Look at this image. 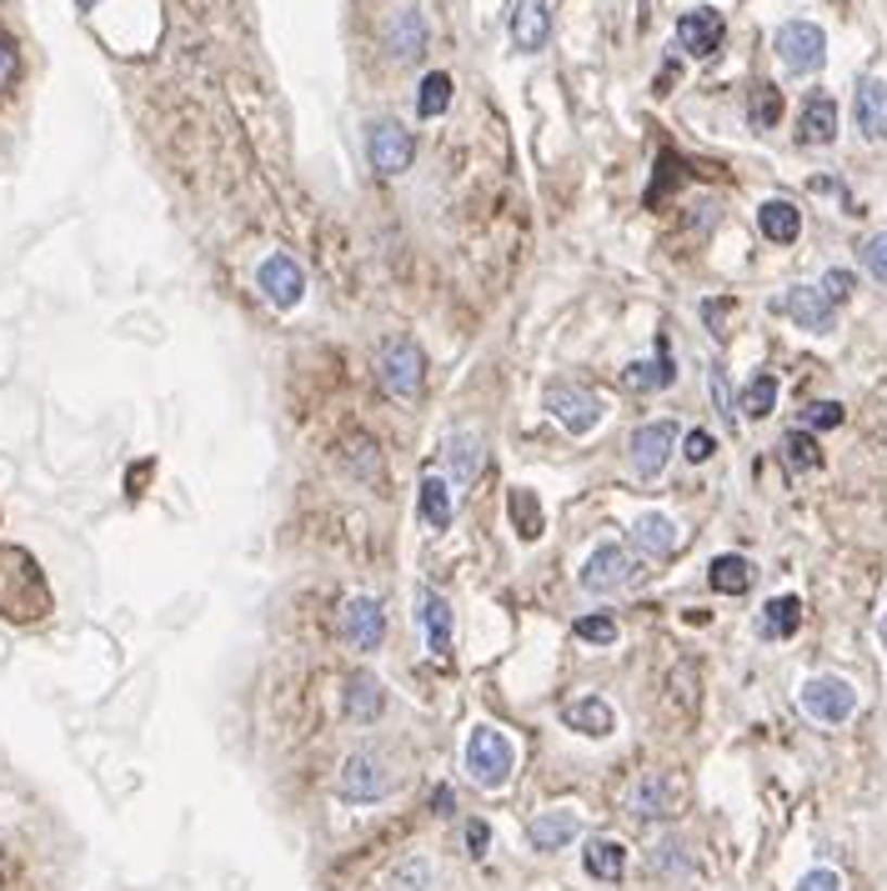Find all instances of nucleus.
<instances>
[{"label": "nucleus", "mask_w": 887, "mask_h": 891, "mask_svg": "<svg viewBox=\"0 0 887 891\" xmlns=\"http://www.w3.org/2000/svg\"><path fill=\"white\" fill-rule=\"evenodd\" d=\"M677 381V366H672V356H667V341L657 346L652 361H632L626 366V386L632 391H667Z\"/></svg>", "instance_id": "27"}, {"label": "nucleus", "mask_w": 887, "mask_h": 891, "mask_svg": "<svg viewBox=\"0 0 887 891\" xmlns=\"http://www.w3.org/2000/svg\"><path fill=\"white\" fill-rule=\"evenodd\" d=\"M366 161H371V170H381V176H402V170L417 161L411 130H406L402 120H371V126H366Z\"/></svg>", "instance_id": "8"}, {"label": "nucleus", "mask_w": 887, "mask_h": 891, "mask_svg": "<svg viewBox=\"0 0 887 891\" xmlns=\"http://www.w3.org/2000/svg\"><path fill=\"white\" fill-rule=\"evenodd\" d=\"M772 406H777V376H752L743 386V400H737V411L747 416V421H762V416H772Z\"/></svg>", "instance_id": "30"}, {"label": "nucleus", "mask_w": 887, "mask_h": 891, "mask_svg": "<svg viewBox=\"0 0 887 891\" xmlns=\"http://www.w3.org/2000/svg\"><path fill=\"white\" fill-rule=\"evenodd\" d=\"M431 862L427 856H402V862L387 871V891H427L431 887Z\"/></svg>", "instance_id": "33"}, {"label": "nucleus", "mask_w": 887, "mask_h": 891, "mask_svg": "<svg viewBox=\"0 0 887 891\" xmlns=\"http://www.w3.org/2000/svg\"><path fill=\"white\" fill-rule=\"evenodd\" d=\"M552 36V11L547 0H517V11H511V40H517V51H542Z\"/></svg>", "instance_id": "19"}, {"label": "nucleus", "mask_w": 887, "mask_h": 891, "mask_svg": "<svg viewBox=\"0 0 887 891\" xmlns=\"http://www.w3.org/2000/svg\"><path fill=\"white\" fill-rule=\"evenodd\" d=\"M783 461L793 466V471H818L822 451H818V441H812V431H787L783 436Z\"/></svg>", "instance_id": "35"}, {"label": "nucleus", "mask_w": 887, "mask_h": 891, "mask_svg": "<svg viewBox=\"0 0 887 891\" xmlns=\"http://www.w3.org/2000/svg\"><path fill=\"white\" fill-rule=\"evenodd\" d=\"M858 256H862V271L873 276L877 285H887V231L867 236V241H862V251H858Z\"/></svg>", "instance_id": "37"}, {"label": "nucleus", "mask_w": 887, "mask_h": 891, "mask_svg": "<svg viewBox=\"0 0 887 891\" xmlns=\"http://www.w3.org/2000/svg\"><path fill=\"white\" fill-rule=\"evenodd\" d=\"M883 641H887V621H883Z\"/></svg>", "instance_id": "48"}, {"label": "nucleus", "mask_w": 887, "mask_h": 891, "mask_svg": "<svg viewBox=\"0 0 887 891\" xmlns=\"http://www.w3.org/2000/svg\"><path fill=\"white\" fill-rule=\"evenodd\" d=\"M576 831H582V816L572 806H552L527 827V837H532V852H561L576 841Z\"/></svg>", "instance_id": "17"}, {"label": "nucleus", "mask_w": 887, "mask_h": 891, "mask_svg": "<svg viewBox=\"0 0 887 891\" xmlns=\"http://www.w3.org/2000/svg\"><path fill=\"white\" fill-rule=\"evenodd\" d=\"M707 391H712V406L722 411V421H727V427H737V396H732L727 371H722V366H712V371H707Z\"/></svg>", "instance_id": "38"}, {"label": "nucleus", "mask_w": 887, "mask_h": 891, "mask_svg": "<svg viewBox=\"0 0 887 891\" xmlns=\"http://www.w3.org/2000/svg\"><path fill=\"white\" fill-rule=\"evenodd\" d=\"M547 411L557 416V421H561L567 431H572V436H592V431L601 427L607 406H601L597 391H587V386H567V381H552V386H547Z\"/></svg>", "instance_id": "6"}, {"label": "nucleus", "mask_w": 887, "mask_h": 891, "mask_svg": "<svg viewBox=\"0 0 887 891\" xmlns=\"http://www.w3.org/2000/svg\"><path fill=\"white\" fill-rule=\"evenodd\" d=\"M446 105H452V76L446 71H431L427 80H421V96H417V116H442Z\"/></svg>", "instance_id": "34"}, {"label": "nucleus", "mask_w": 887, "mask_h": 891, "mask_svg": "<svg viewBox=\"0 0 887 891\" xmlns=\"http://www.w3.org/2000/svg\"><path fill=\"white\" fill-rule=\"evenodd\" d=\"M842 416L848 411H842L837 400H812L802 421H808V431H833V427H842Z\"/></svg>", "instance_id": "40"}, {"label": "nucleus", "mask_w": 887, "mask_h": 891, "mask_svg": "<svg viewBox=\"0 0 887 891\" xmlns=\"http://www.w3.org/2000/svg\"><path fill=\"white\" fill-rule=\"evenodd\" d=\"M777 310L793 316L802 331H818V336H827V331L837 326V306L822 296V285H793V291L777 301Z\"/></svg>", "instance_id": "13"}, {"label": "nucleus", "mask_w": 887, "mask_h": 891, "mask_svg": "<svg viewBox=\"0 0 887 891\" xmlns=\"http://www.w3.org/2000/svg\"><path fill=\"white\" fill-rule=\"evenodd\" d=\"M421 46H427V21H421V11H402L392 21V55H421Z\"/></svg>", "instance_id": "32"}, {"label": "nucleus", "mask_w": 887, "mask_h": 891, "mask_svg": "<svg viewBox=\"0 0 887 891\" xmlns=\"http://www.w3.org/2000/svg\"><path fill=\"white\" fill-rule=\"evenodd\" d=\"M682 542V531L672 517H662V511H642L637 521H632V546H637V556H672Z\"/></svg>", "instance_id": "18"}, {"label": "nucleus", "mask_w": 887, "mask_h": 891, "mask_svg": "<svg viewBox=\"0 0 887 891\" xmlns=\"http://www.w3.org/2000/svg\"><path fill=\"white\" fill-rule=\"evenodd\" d=\"M852 116H858V130L867 141H887V86L883 80H862L858 101H852Z\"/></svg>", "instance_id": "22"}, {"label": "nucleus", "mask_w": 887, "mask_h": 891, "mask_svg": "<svg viewBox=\"0 0 887 891\" xmlns=\"http://www.w3.org/2000/svg\"><path fill=\"white\" fill-rule=\"evenodd\" d=\"M341 636L356 646V651H377L387 641V607L377 596H352L346 611H341Z\"/></svg>", "instance_id": "12"}, {"label": "nucleus", "mask_w": 887, "mask_h": 891, "mask_svg": "<svg viewBox=\"0 0 887 891\" xmlns=\"http://www.w3.org/2000/svg\"><path fill=\"white\" fill-rule=\"evenodd\" d=\"M507 511H511V526H517L522 542H536V536H542V506H536V496L527 492V486H511Z\"/></svg>", "instance_id": "31"}, {"label": "nucleus", "mask_w": 887, "mask_h": 891, "mask_svg": "<svg viewBox=\"0 0 887 891\" xmlns=\"http://www.w3.org/2000/svg\"><path fill=\"white\" fill-rule=\"evenodd\" d=\"M642 576H647V561H642L632 546L622 542H601L597 551L582 561V591L592 596H617V591H632V586H642Z\"/></svg>", "instance_id": "1"}, {"label": "nucleus", "mask_w": 887, "mask_h": 891, "mask_svg": "<svg viewBox=\"0 0 887 891\" xmlns=\"http://www.w3.org/2000/svg\"><path fill=\"white\" fill-rule=\"evenodd\" d=\"M467 847H471V852H482V847H486V827H482V822H471V827H467Z\"/></svg>", "instance_id": "45"}, {"label": "nucleus", "mask_w": 887, "mask_h": 891, "mask_svg": "<svg viewBox=\"0 0 887 891\" xmlns=\"http://www.w3.org/2000/svg\"><path fill=\"white\" fill-rule=\"evenodd\" d=\"M561 726H567V731H582V737H592V741H601V737H612V731H617V711L607 707L601 697H576V701H567V707H561Z\"/></svg>", "instance_id": "16"}, {"label": "nucleus", "mask_w": 887, "mask_h": 891, "mask_svg": "<svg viewBox=\"0 0 887 891\" xmlns=\"http://www.w3.org/2000/svg\"><path fill=\"white\" fill-rule=\"evenodd\" d=\"M576 641L612 646V641H617V621H612V616H582V621H576Z\"/></svg>", "instance_id": "39"}, {"label": "nucleus", "mask_w": 887, "mask_h": 891, "mask_svg": "<svg viewBox=\"0 0 887 891\" xmlns=\"http://www.w3.org/2000/svg\"><path fill=\"white\" fill-rule=\"evenodd\" d=\"M682 801H687V781L677 772H647L632 787V816L652 822V816H677Z\"/></svg>", "instance_id": "9"}, {"label": "nucleus", "mask_w": 887, "mask_h": 891, "mask_svg": "<svg viewBox=\"0 0 887 891\" xmlns=\"http://www.w3.org/2000/svg\"><path fill=\"white\" fill-rule=\"evenodd\" d=\"M707 582H712V591H722V596H743L747 586H752V561L737 556V551L718 556V561L707 567Z\"/></svg>", "instance_id": "28"}, {"label": "nucleus", "mask_w": 887, "mask_h": 891, "mask_svg": "<svg viewBox=\"0 0 887 891\" xmlns=\"http://www.w3.org/2000/svg\"><path fill=\"white\" fill-rule=\"evenodd\" d=\"M436 816H452V787H436Z\"/></svg>", "instance_id": "46"}, {"label": "nucleus", "mask_w": 887, "mask_h": 891, "mask_svg": "<svg viewBox=\"0 0 887 891\" xmlns=\"http://www.w3.org/2000/svg\"><path fill=\"white\" fill-rule=\"evenodd\" d=\"M712 451H718V441H712V431H687V441H682V456H687L692 466H702Z\"/></svg>", "instance_id": "41"}, {"label": "nucleus", "mask_w": 887, "mask_h": 891, "mask_svg": "<svg viewBox=\"0 0 887 891\" xmlns=\"http://www.w3.org/2000/svg\"><path fill=\"white\" fill-rule=\"evenodd\" d=\"M793 891H842V877H837V871H827V866H812V871L797 881Z\"/></svg>", "instance_id": "43"}, {"label": "nucleus", "mask_w": 887, "mask_h": 891, "mask_svg": "<svg viewBox=\"0 0 887 891\" xmlns=\"http://www.w3.org/2000/svg\"><path fill=\"white\" fill-rule=\"evenodd\" d=\"M802 626V601L797 596H772L762 616H757V636L762 641H787V636Z\"/></svg>", "instance_id": "25"}, {"label": "nucleus", "mask_w": 887, "mask_h": 891, "mask_svg": "<svg viewBox=\"0 0 887 891\" xmlns=\"http://www.w3.org/2000/svg\"><path fill=\"white\" fill-rule=\"evenodd\" d=\"M346 716L352 722H362V726H371L387 711V686H381V676H371V672H356L352 682H346Z\"/></svg>", "instance_id": "21"}, {"label": "nucleus", "mask_w": 887, "mask_h": 891, "mask_svg": "<svg viewBox=\"0 0 887 891\" xmlns=\"http://www.w3.org/2000/svg\"><path fill=\"white\" fill-rule=\"evenodd\" d=\"M15 76H21V55H15V46L5 36H0V91H11Z\"/></svg>", "instance_id": "44"}, {"label": "nucleus", "mask_w": 887, "mask_h": 891, "mask_svg": "<svg viewBox=\"0 0 887 891\" xmlns=\"http://www.w3.org/2000/svg\"><path fill=\"white\" fill-rule=\"evenodd\" d=\"M852 285H858V276H852V271H827V276H822V296L837 306V301L852 296Z\"/></svg>", "instance_id": "42"}, {"label": "nucleus", "mask_w": 887, "mask_h": 891, "mask_svg": "<svg viewBox=\"0 0 887 891\" xmlns=\"http://www.w3.org/2000/svg\"><path fill=\"white\" fill-rule=\"evenodd\" d=\"M411 607H417V626L427 632L431 651H436V657H452V601H446L442 591H431V586H417Z\"/></svg>", "instance_id": "14"}, {"label": "nucleus", "mask_w": 887, "mask_h": 891, "mask_svg": "<svg viewBox=\"0 0 887 891\" xmlns=\"http://www.w3.org/2000/svg\"><path fill=\"white\" fill-rule=\"evenodd\" d=\"M582 866H587L597 881H617L626 871V847L612 837H592L587 852H582Z\"/></svg>", "instance_id": "26"}, {"label": "nucleus", "mask_w": 887, "mask_h": 891, "mask_svg": "<svg viewBox=\"0 0 887 891\" xmlns=\"http://www.w3.org/2000/svg\"><path fill=\"white\" fill-rule=\"evenodd\" d=\"M672 446H677V427L672 421H647V427L632 431V471L642 481L662 476V466L672 461Z\"/></svg>", "instance_id": "11"}, {"label": "nucleus", "mask_w": 887, "mask_h": 891, "mask_svg": "<svg viewBox=\"0 0 887 891\" xmlns=\"http://www.w3.org/2000/svg\"><path fill=\"white\" fill-rule=\"evenodd\" d=\"M797 141H802V145H833L837 141V101H833V96H812V101L802 105Z\"/></svg>", "instance_id": "23"}, {"label": "nucleus", "mask_w": 887, "mask_h": 891, "mask_svg": "<svg viewBox=\"0 0 887 891\" xmlns=\"http://www.w3.org/2000/svg\"><path fill=\"white\" fill-rule=\"evenodd\" d=\"M467 772L471 781L482 791H496L507 787L511 772H517V747H511L507 731H496V726H477L467 737Z\"/></svg>", "instance_id": "2"}, {"label": "nucleus", "mask_w": 887, "mask_h": 891, "mask_svg": "<svg viewBox=\"0 0 887 891\" xmlns=\"http://www.w3.org/2000/svg\"><path fill=\"white\" fill-rule=\"evenodd\" d=\"M797 701H802V711L822 726H842L852 711H858V691H852V682H842V676H812V682H802Z\"/></svg>", "instance_id": "7"}, {"label": "nucleus", "mask_w": 887, "mask_h": 891, "mask_svg": "<svg viewBox=\"0 0 887 891\" xmlns=\"http://www.w3.org/2000/svg\"><path fill=\"white\" fill-rule=\"evenodd\" d=\"M772 51H777V61H783L793 76H812V71H822V61H827V36H822V26H812V21H787V26H777Z\"/></svg>", "instance_id": "5"}, {"label": "nucleus", "mask_w": 887, "mask_h": 891, "mask_svg": "<svg viewBox=\"0 0 887 891\" xmlns=\"http://www.w3.org/2000/svg\"><path fill=\"white\" fill-rule=\"evenodd\" d=\"M256 285H262V296L271 301L276 310H296L301 296H306V271H301L291 256L271 251V256L256 266Z\"/></svg>", "instance_id": "10"}, {"label": "nucleus", "mask_w": 887, "mask_h": 891, "mask_svg": "<svg viewBox=\"0 0 887 891\" xmlns=\"http://www.w3.org/2000/svg\"><path fill=\"white\" fill-rule=\"evenodd\" d=\"M757 231L768 236L772 246H793L797 236H802V211L793 201H762L757 206Z\"/></svg>", "instance_id": "24"}, {"label": "nucleus", "mask_w": 887, "mask_h": 891, "mask_svg": "<svg viewBox=\"0 0 887 891\" xmlns=\"http://www.w3.org/2000/svg\"><path fill=\"white\" fill-rule=\"evenodd\" d=\"M377 366H381V386H387V396H396V400H411L421 391V371H427V356H421V346L411 336H387L381 341V356H377Z\"/></svg>", "instance_id": "3"}, {"label": "nucleus", "mask_w": 887, "mask_h": 891, "mask_svg": "<svg viewBox=\"0 0 887 891\" xmlns=\"http://www.w3.org/2000/svg\"><path fill=\"white\" fill-rule=\"evenodd\" d=\"M747 116H752L757 130H772L777 120H783V91H777V86H757V91H752V111H747Z\"/></svg>", "instance_id": "36"}, {"label": "nucleus", "mask_w": 887, "mask_h": 891, "mask_svg": "<svg viewBox=\"0 0 887 891\" xmlns=\"http://www.w3.org/2000/svg\"><path fill=\"white\" fill-rule=\"evenodd\" d=\"M417 511L431 531H446L452 526V486H446L442 476H427L417 492Z\"/></svg>", "instance_id": "29"}, {"label": "nucleus", "mask_w": 887, "mask_h": 891, "mask_svg": "<svg viewBox=\"0 0 887 891\" xmlns=\"http://www.w3.org/2000/svg\"><path fill=\"white\" fill-rule=\"evenodd\" d=\"M482 461H486V451H482L477 431H457V436L446 441V466H452V486L457 492H467L471 481L482 476Z\"/></svg>", "instance_id": "20"}, {"label": "nucleus", "mask_w": 887, "mask_h": 891, "mask_svg": "<svg viewBox=\"0 0 887 891\" xmlns=\"http://www.w3.org/2000/svg\"><path fill=\"white\" fill-rule=\"evenodd\" d=\"M80 11H96V0H80Z\"/></svg>", "instance_id": "47"}, {"label": "nucleus", "mask_w": 887, "mask_h": 891, "mask_svg": "<svg viewBox=\"0 0 887 891\" xmlns=\"http://www.w3.org/2000/svg\"><path fill=\"white\" fill-rule=\"evenodd\" d=\"M392 791V772L381 762L377 751H352L337 772V797L352 801V806H366V801H381Z\"/></svg>", "instance_id": "4"}, {"label": "nucleus", "mask_w": 887, "mask_h": 891, "mask_svg": "<svg viewBox=\"0 0 887 891\" xmlns=\"http://www.w3.org/2000/svg\"><path fill=\"white\" fill-rule=\"evenodd\" d=\"M722 36H727V26H722V11H712V5H697L677 21V46L687 55H718Z\"/></svg>", "instance_id": "15"}]
</instances>
